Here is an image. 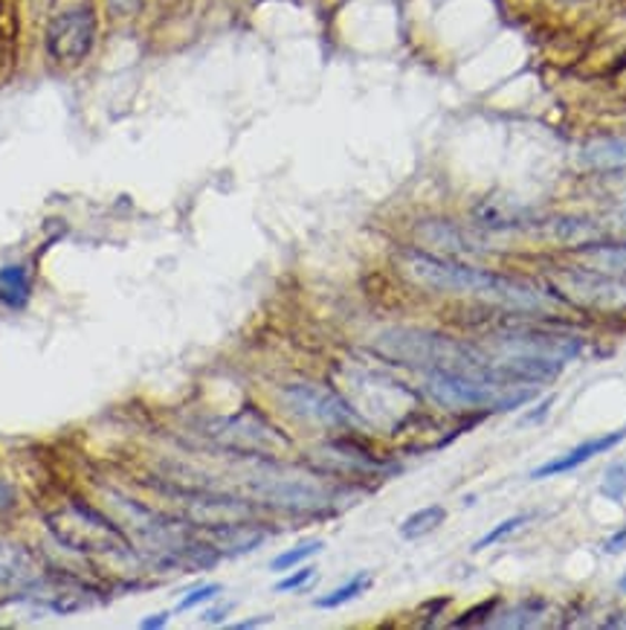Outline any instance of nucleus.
<instances>
[{"label":"nucleus","mask_w":626,"mask_h":630,"mask_svg":"<svg viewBox=\"0 0 626 630\" xmlns=\"http://www.w3.org/2000/svg\"><path fill=\"white\" fill-rule=\"evenodd\" d=\"M426 396L435 404L447 407L453 413L482 410V413H507L537 396L534 383L507 378L505 372L493 376H464V372H430L424 383Z\"/></svg>","instance_id":"7ed1b4c3"},{"label":"nucleus","mask_w":626,"mask_h":630,"mask_svg":"<svg viewBox=\"0 0 626 630\" xmlns=\"http://www.w3.org/2000/svg\"><path fill=\"white\" fill-rule=\"evenodd\" d=\"M586 268L612 273V277H626V244H583L577 250Z\"/></svg>","instance_id":"a211bd4d"},{"label":"nucleus","mask_w":626,"mask_h":630,"mask_svg":"<svg viewBox=\"0 0 626 630\" xmlns=\"http://www.w3.org/2000/svg\"><path fill=\"white\" fill-rule=\"evenodd\" d=\"M600 494L606 500H615L620 503L626 497V462H612L604 473V482H600Z\"/></svg>","instance_id":"393cba45"},{"label":"nucleus","mask_w":626,"mask_h":630,"mask_svg":"<svg viewBox=\"0 0 626 630\" xmlns=\"http://www.w3.org/2000/svg\"><path fill=\"white\" fill-rule=\"evenodd\" d=\"M221 590H224V587H221V584L198 587V590H192V593H186V596H183V599H180L178 610H192V608H198V604H206V601L218 599V596H221Z\"/></svg>","instance_id":"a878e982"},{"label":"nucleus","mask_w":626,"mask_h":630,"mask_svg":"<svg viewBox=\"0 0 626 630\" xmlns=\"http://www.w3.org/2000/svg\"><path fill=\"white\" fill-rule=\"evenodd\" d=\"M255 500L284 511H320L331 503V494L302 477H259L250 482Z\"/></svg>","instance_id":"9b49d317"},{"label":"nucleus","mask_w":626,"mask_h":630,"mask_svg":"<svg viewBox=\"0 0 626 630\" xmlns=\"http://www.w3.org/2000/svg\"><path fill=\"white\" fill-rule=\"evenodd\" d=\"M624 439H626V428L615 430V433L595 436V439H589V442L577 444V448L566 450V453H559V457H554L552 462L539 466L537 471L531 473V480H548V477H559V473L577 471V468L586 466V462H592V459L600 457V453H606V450H612L615 444L624 442Z\"/></svg>","instance_id":"ddd939ff"},{"label":"nucleus","mask_w":626,"mask_h":630,"mask_svg":"<svg viewBox=\"0 0 626 630\" xmlns=\"http://www.w3.org/2000/svg\"><path fill=\"white\" fill-rule=\"evenodd\" d=\"M548 291L566 306L597 311V314H626V277H612L592 268L548 270Z\"/></svg>","instance_id":"423d86ee"},{"label":"nucleus","mask_w":626,"mask_h":630,"mask_svg":"<svg viewBox=\"0 0 626 630\" xmlns=\"http://www.w3.org/2000/svg\"><path fill=\"white\" fill-rule=\"evenodd\" d=\"M618 587H620V590H624V593H626V576H624V578H620V581H618Z\"/></svg>","instance_id":"c9c22d12"},{"label":"nucleus","mask_w":626,"mask_h":630,"mask_svg":"<svg viewBox=\"0 0 626 630\" xmlns=\"http://www.w3.org/2000/svg\"><path fill=\"white\" fill-rule=\"evenodd\" d=\"M47 529L61 547L79 552V556H128L134 549L111 514H104L82 500H68L64 506L50 511Z\"/></svg>","instance_id":"20e7f679"},{"label":"nucleus","mask_w":626,"mask_h":630,"mask_svg":"<svg viewBox=\"0 0 626 630\" xmlns=\"http://www.w3.org/2000/svg\"><path fill=\"white\" fill-rule=\"evenodd\" d=\"M270 622V616H261V619H246V622H239V624H232L235 630H246V628H261V624H267Z\"/></svg>","instance_id":"72a5a7b5"},{"label":"nucleus","mask_w":626,"mask_h":630,"mask_svg":"<svg viewBox=\"0 0 626 630\" xmlns=\"http://www.w3.org/2000/svg\"><path fill=\"white\" fill-rule=\"evenodd\" d=\"M165 622H169V613H154V616H149V619H142V622H140V628H142V630L165 628Z\"/></svg>","instance_id":"2f4dec72"},{"label":"nucleus","mask_w":626,"mask_h":630,"mask_svg":"<svg viewBox=\"0 0 626 630\" xmlns=\"http://www.w3.org/2000/svg\"><path fill=\"white\" fill-rule=\"evenodd\" d=\"M264 540H267V532L259 529L255 523H250V520L212 526V529H209V543H212L221 556H246V552L259 549Z\"/></svg>","instance_id":"4468645a"},{"label":"nucleus","mask_w":626,"mask_h":630,"mask_svg":"<svg viewBox=\"0 0 626 630\" xmlns=\"http://www.w3.org/2000/svg\"><path fill=\"white\" fill-rule=\"evenodd\" d=\"M368 584H372L368 572H360V576H354L351 581H345L343 587L331 590L329 596H320V599H316V608H322V610L343 608V604H349V601L357 599L360 593H365V590H368Z\"/></svg>","instance_id":"412c9836"},{"label":"nucleus","mask_w":626,"mask_h":630,"mask_svg":"<svg viewBox=\"0 0 626 630\" xmlns=\"http://www.w3.org/2000/svg\"><path fill=\"white\" fill-rule=\"evenodd\" d=\"M528 212L519 210L516 203H502L496 201V198H487L485 203H478L476 210V221L482 227H487V230H519V227H525L528 221Z\"/></svg>","instance_id":"f3484780"},{"label":"nucleus","mask_w":626,"mask_h":630,"mask_svg":"<svg viewBox=\"0 0 626 630\" xmlns=\"http://www.w3.org/2000/svg\"><path fill=\"white\" fill-rule=\"evenodd\" d=\"M624 221H626V207H624Z\"/></svg>","instance_id":"e433bc0d"},{"label":"nucleus","mask_w":626,"mask_h":630,"mask_svg":"<svg viewBox=\"0 0 626 630\" xmlns=\"http://www.w3.org/2000/svg\"><path fill=\"white\" fill-rule=\"evenodd\" d=\"M374 354H381L388 363L417 369V372H464V376H493L499 367L493 363L485 349L473 343L438 334V331L410 329L397 326L386 329L372 343Z\"/></svg>","instance_id":"f03ea898"},{"label":"nucleus","mask_w":626,"mask_h":630,"mask_svg":"<svg viewBox=\"0 0 626 630\" xmlns=\"http://www.w3.org/2000/svg\"><path fill=\"white\" fill-rule=\"evenodd\" d=\"M206 433L218 448L241 457H279L282 450L291 448V439L255 410H241L239 416L212 421Z\"/></svg>","instance_id":"6e6552de"},{"label":"nucleus","mask_w":626,"mask_h":630,"mask_svg":"<svg viewBox=\"0 0 626 630\" xmlns=\"http://www.w3.org/2000/svg\"><path fill=\"white\" fill-rule=\"evenodd\" d=\"M604 549L609 552V556H618V552H626V526L620 529V532H615L612 538H606Z\"/></svg>","instance_id":"7c9ffc66"},{"label":"nucleus","mask_w":626,"mask_h":630,"mask_svg":"<svg viewBox=\"0 0 626 630\" xmlns=\"http://www.w3.org/2000/svg\"><path fill=\"white\" fill-rule=\"evenodd\" d=\"M343 378L345 392H349L345 401L354 407L363 424L397 430L415 410V396L395 378H386L372 369H345Z\"/></svg>","instance_id":"39448f33"},{"label":"nucleus","mask_w":626,"mask_h":630,"mask_svg":"<svg viewBox=\"0 0 626 630\" xmlns=\"http://www.w3.org/2000/svg\"><path fill=\"white\" fill-rule=\"evenodd\" d=\"M16 506H18L16 488L9 486V482L0 477V518H3V514H9V511L16 509Z\"/></svg>","instance_id":"c85d7f7f"},{"label":"nucleus","mask_w":626,"mask_h":630,"mask_svg":"<svg viewBox=\"0 0 626 630\" xmlns=\"http://www.w3.org/2000/svg\"><path fill=\"white\" fill-rule=\"evenodd\" d=\"M401 268L415 286L430 288L435 293L473 297V300L505 308L511 314L548 317L557 311V306H566L548 288H537L534 282H525V279L502 277V273L455 262V259L435 256L430 250H403Z\"/></svg>","instance_id":"f257e3e1"},{"label":"nucleus","mask_w":626,"mask_h":630,"mask_svg":"<svg viewBox=\"0 0 626 630\" xmlns=\"http://www.w3.org/2000/svg\"><path fill=\"white\" fill-rule=\"evenodd\" d=\"M545 610V601L537 599H528V601H519L514 610H507L502 619L491 622L493 628H534L539 622V613Z\"/></svg>","instance_id":"4be33fe9"},{"label":"nucleus","mask_w":626,"mask_h":630,"mask_svg":"<svg viewBox=\"0 0 626 630\" xmlns=\"http://www.w3.org/2000/svg\"><path fill=\"white\" fill-rule=\"evenodd\" d=\"M552 404H554V398H545L543 404H539V410H534V413L528 416V421H539V419H543V416L548 413V407H552Z\"/></svg>","instance_id":"f704fd0d"},{"label":"nucleus","mask_w":626,"mask_h":630,"mask_svg":"<svg viewBox=\"0 0 626 630\" xmlns=\"http://www.w3.org/2000/svg\"><path fill=\"white\" fill-rule=\"evenodd\" d=\"M32 291V273L27 264H7L0 268V302L9 308H21L30 300Z\"/></svg>","instance_id":"6ab92c4d"},{"label":"nucleus","mask_w":626,"mask_h":630,"mask_svg":"<svg viewBox=\"0 0 626 630\" xmlns=\"http://www.w3.org/2000/svg\"><path fill=\"white\" fill-rule=\"evenodd\" d=\"M44 576V567L30 549L16 540L0 538V590L27 596L38 578Z\"/></svg>","instance_id":"f8f14e48"},{"label":"nucleus","mask_w":626,"mask_h":630,"mask_svg":"<svg viewBox=\"0 0 626 630\" xmlns=\"http://www.w3.org/2000/svg\"><path fill=\"white\" fill-rule=\"evenodd\" d=\"M580 163L592 172H626V137H595L580 149Z\"/></svg>","instance_id":"dca6fc26"},{"label":"nucleus","mask_w":626,"mask_h":630,"mask_svg":"<svg viewBox=\"0 0 626 630\" xmlns=\"http://www.w3.org/2000/svg\"><path fill=\"white\" fill-rule=\"evenodd\" d=\"M27 599L36 601L38 608L50 610V613L70 616L93 608L99 601V593L79 576L44 570V576L27 590Z\"/></svg>","instance_id":"9d476101"},{"label":"nucleus","mask_w":626,"mask_h":630,"mask_svg":"<svg viewBox=\"0 0 626 630\" xmlns=\"http://www.w3.org/2000/svg\"><path fill=\"white\" fill-rule=\"evenodd\" d=\"M99 36V18L97 9L90 0H75L52 12V18L47 21V53L55 64H64V68H73V64H82L93 47H97Z\"/></svg>","instance_id":"0eeeda50"},{"label":"nucleus","mask_w":626,"mask_h":630,"mask_svg":"<svg viewBox=\"0 0 626 630\" xmlns=\"http://www.w3.org/2000/svg\"><path fill=\"white\" fill-rule=\"evenodd\" d=\"M493 608H496V599L482 601L478 608L467 610V613H464V619H458V622H453V624H455V628H473V624H482V622H485V616L493 613Z\"/></svg>","instance_id":"cd10ccee"},{"label":"nucleus","mask_w":626,"mask_h":630,"mask_svg":"<svg viewBox=\"0 0 626 630\" xmlns=\"http://www.w3.org/2000/svg\"><path fill=\"white\" fill-rule=\"evenodd\" d=\"M316 578V570L313 567H302V570L291 572L287 578H282L276 584V593H291V590H302V587H307Z\"/></svg>","instance_id":"bb28decb"},{"label":"nucleus","mask_w":626,"mask_h":630,"mask_svg":"<svg viewBox=\"0 0 626 630\" xmlns=\"http://www.w3.org/2000/svg\"><path fill=\"white\" fill-rule=\"evenodd\" d=\"M104 3H108V9H111L117 18L134 16V12H140L142 7V0H104Z\"/></svg>","instance_id":"c756f323"},{"label":"nucleus","mask_w":626,"mask_h":630,"mask_svg":"<svg viewBox=\"0 0 626 630\" xmlns=\"http://www.w3.org/2000/svg\"><path fill=\"white\" fill-rule=\"evenodd\" d=\"M447 520V511L441 506H426V509L415 511L401 523V538L403 540H421L426 534H433L441 523Z\"/></svg>","instance_id":"aec40b11"},{"label":"nucleus","mask_w":626,"mask_h":630,"mask_svg":"<svg viewBox=\"0 0 626 630\" xmlns=\"http://www.w3.org/2000/svg\"><path fill=\"white\" fill-rule=\"evenodd\" d=\"M531 520H534V514H531V511H525V514H514V518L502 520L499 526H493V529L485 534V538L476 540V547H473V552H482V549H487V547H493V543H499V540H505L507 534L519 532L522 526H528Z\"/></svg>","instance_id":"b1692460"},{"label":"nucleus","mask_w":626,"mask_h":630,"mask_svg":"<svg viewBox=\"0 0 626 630\" xmlns=\"http://www.w3.org/2000/svg\"><path fill=\"white\" fill-rule=\"evenodd\" d=\"M284 407L299 419L322 424V428H360L363 419L354 413V407L343 396H336L329 387L316 383H291L282 390Z\"/></svg>","instance_id":"1a4fd4ad"},{"label":"nucleus","mask_w":626,"mask_h":630,"mask_svg":"<svg viewBox=\"0 0 626 630\" xmlns=\"http://www.w3.org/2000/svg\"><path fill=\"white\" fill-rule=\"evenodd\" d=\"M322 547H325L322 540H305V543H299V547L287 549V552H282V556L273 558V561H270V570H273V572L293 570V567H299V563L307 561V558L320 556Z\"/></svg>","instance_id":"5701e85b"},{"label":"nucleus","mask_w":626,"mask_h":630,"mask_svg":"<svg viewBox=\"0 0 626 630\" xmlns=\"http://www.w3.org/2000/svg\"><path fill=\"white\" fill-rule=\"evenodd\" d=\"M417 239L424 241L426 248L435 250V256H447V259H455V256H470L478 253V244L464 236V230L458 227L447 224V221H426V224L417 227Z\"/></svg>","instance_id":"2eb2a0df"},{"label":"nucleus","mask_w":626,"mask_h":630,"mask_svg":"<svg viewBox=\"0 0 626 630\" xmlns=\"http://www.w3.org/2000/svg\"><path fill=\"white\" fill-rule=\"evenodd\" d=\"M226 613H230V608L209 610V613H203V622H206V624H215V622H221V619H224Z\"/></svg>","instance_id":"473e14b6"}]
</instances>
